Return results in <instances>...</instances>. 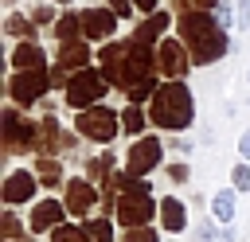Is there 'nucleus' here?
Returning <instances> with one entry per match:
<instances>
[{
	"label": "nucleus",
	"mask_w": 250,
	"mask_h": 242,
	"mask_svg": "<svg viewBox=\"0 0 250 242\" xmlns=\"http://www.w3.org/2000/svg\"><path fill=\"white\" fill-rule=\"evenodd\" d=\"M39 176L31 172V168H12L8 176H4V183H0V199H4V207H20V203H31L35 195H39Z\"/></svg>",
	"instance_id": "f8f14e48"
},
{
	"label": "nucleus",
	"mask_w": 250,
	"mask_h": 242,
	"mask_svg": "<svg viewBox=\"0 0 250 242\" xmlns=\"http://www.w3.org/2000/svg\"><path fill=\"white\" fill-rule=\"evenodd\" d=\"M59 66H66L70 74L74 70H86L90 66V43L86 39H74V43H59V55H55Z\"/></svg>",
	"instance_id": "a211bd4d"
},
{
	"label": "nucleus",
	"mask_w": 250,
	"mask_h": 242,
	"mask_svg": "<svg viewBox=\"0 0 250 242\" xmlns=\"http://www.w3.org/2000/svg\"><path fill=\"white\" fill-rule=\"evenodd\" d=\"M31 20H35L39 27H55V20H59V16H55V8H51V4H35V8H31Z\"/></svg>",
	"instance_id": "7c9ffc66"
},
{
	"label": "nucleus",
	"mask_w": 250,
	"mask_h": 242,
	"mask_svg": "<svg viewBox=\"0 0 250 242\" xmlns=\"http://www.w3.org/2000/svg\"><path fill=\"white\" fill-rule=\"evenodd\" d=\"M234 195H238L234 187H219V191L211 195L207 207H211V219H215L219 226H230V222H234Z\"/></svg>",
	"instance_id": "6ab92c4d"
},
{
	"label": "nucleus",
	"mask_w": 250,
	"mask_h": 242,
	"mask_svg": "<svg viewBox=\"0 0 250 242\" xmlns=\"http://www.w3.org/2000/svg\"><path fill=\"white\" fill-rule=\"evenodd\" d=\"M98 62H102L109 86H117V90H125V94H129L137 82H145V78L156 74V51H152V43H145V39H137V35H129L125 43H105V47L98 51Z\"/></svg>",
	"instance_id": "f257e3e1"
},
{
	"label": "nucleus",
	"mask_w": 250,
	"mask_h": 242,
	"mask_svg": "<svg viewBox=\"0 0 250 242\" xmlns=\"http://www.w3.org/2000/svg\"><path fill=\"white\" fill-rule=\"evenodd\" d=\"M160 230H168V234H184L188 230V207H184V199H176V195L160 199Z\"/></svg>",
	"instance_id": "f3484780"
},
{
	"label": "nucleus",
	"mask_w": 250,
	"mask_h": 242,
	"mask_svg": "<svg viewBox=\"0 0 250 242\" xmlns=\"http://www.w3.org/2000/svg\"><path fill=\"white\" fill-rule=\"evenodd\" d=\"M137 4V12H156V0H133Z\"/></svg>",
	"instance_id": "4c0bfd02"
},
{
	"label": "nucleus",
	"mask_w": 250,
	"mask_h": 242,
	"mask_svg": "<svg viewBox=\"0 0 250 242\" xmlns=\"http://www.w3.org/2000/svg\"><path fill=\"white\" fill-rule=\"evenodd\" d=\"M121 242H160V234H156L152 226H137V230H125Z\"/></svg>",
	"instance_id": "2f4dec72"
},
{
	"label": "nucleus",
	"mask_w": 250,
	"mask_h": 242,
	"mask_svg": "<svg viewBox=\"0 0 250 242\" xmlns=\"http://www.w3.org/2000/svg\"><path fill=\"white\" fill-rule=\"evenodd\" d=\"M55 39L59 43H74V39H82V12H62L59 20H55Z\"/></svg>",
	"instance_id": "aec40b11"
},
{
	"label": "nucleus",
	"mask_w": 250,
	"mask_h": 242,
	"mask_svg": "<svg viewBox=\"0 0 250 242\" xmlns=\"http://www.w3.org/2000/svg\"><path fill=\"white\" fill-rule=\"evenodd\" d=\"M223 0H176V12H215Z\"/></svg>",
	"instance_id": "c756f323"
},
{
	"label": "nucleus",
	"mask_w": 250,
	"mask_h": 242,
	"mask_svg": "<svg viewBox=\"0 0 250 242\" xmlns=\"http://www.w3.org/2000/svg\"><path fill=\"white\" fill-rule=\"evenodd\" d=\"M176 20H172V12H164V8H156V12H148L141 23H137V39H145V43H160L164 35H168V27H172Z\"/></svg>",
	"instance_id": "dca6fc26"
},
{
	"label": "nucleus",
	"mask_w": 250,
	"mask_h": 242,
	"mask_svg": "<svg viewBox=\"0 0 250 242\" xmlns=\"http://www.w3.org/2000/svg\"><path fill=\"white\" fill-rule=\"evenodd\" d=\"M82 226L94 242H113V222L109 219H82Z\"/></svg>",
	"instance_id": "a878e982"
},
{
	"label": "nucleus",
	"mask_w": 250,
	"mask_h": 242,
	"mask_svg": "<svg viewBox=\"0 0 250 242\" xmlns=\"http://www.w3.org/2000/svg\"><path fill=\"white\" fill-rule=\"evenodd\" d=\"M12 70H47V51L35 43V39H27V43H16L12 47Z\"/></svg>",
	"instance_id": "2eb2a0df"
},
{
	"label": "nucleus",
	"mask_w": 250,
	"mask_h": 242,
	"mask_svg": "<svg viewBox=\"0 0 250 242\" xmlns=\"http://www.w3.org/2000/svg\"><path fill=\"white\" fill-rule=\"evenodd\" d=\"M168 168V180L172 183H188V164L184 160H172V164H164Z\"/></svg>",
	"instance_id": "473e14b6"
},
{
	"label": "nucleus",
	"mask_w": 250,
	"mask_h": 242,
	"mask_svg": "<svg viewBox=\"0 0 250 242\" xmlns=\"http://www.w3.org/2000/svg\"><path fill=\"white\" fill-rule=\"evenodd\" d=\"M62 203H66V211L74 219H90L94 215V203H102V187L90 183L86 176H70L62 183Z\"/></svg>",
	"instance_id": "1a4fd4ad"
},
{
	"label": "nucleus",
	"mask_w": 250,
	"mask_h": 242,
	"mask_svg": "<svg viewBox=\"0 0 250 242\" xmlns=\"http://www.w3.org/2000/svg\"><path fill=\"white\" fill-rule=\"evenodd\" d=\"M74 133L94 141V144H113V137L121 133V113L109 109V105H90V109H78L74 117Z\"/></svg>",
	"instance_id": "423d86ee"
},
{
	"label": "nucleus",
	"mask_w": 250,
	"mask_h": 242,
	"mask_svg": "<svg viewBox=\"0 0 250 242\" xmlns=\"http://www.w3.org/2000/svg\"><path fill=\"white\" fill-rule=\"evenodd\" d=\"M51 90H55L51 86V66L47 70H12V78H8V98L16 105H35Z\"/></svg>",
	"instance_id": "0eeeda50"
},
{
	"label": "nucleus",
	"mask_w": 250,
	"mask_h": 242,
	"mask_svg": "<svg viewBox=\"0 0 250 242\" xmlns=\"http://www.w3.org/2000/svg\"><path fill=\"white\" fill-rule=\"evenodd\" d=\"M176 35L184 39L195 66H211L230 55V31L219 27L215 12H176Z\"/></svg>",
	"instance_id": "f03ea898"
},
{
	"label": "nucleus",
	"mask_w": 250,
	"mask_h": 242,
	"mask_svg": "<svg viewBox=\"0 0 250 242\" xmlns=\"http://www.w3.org/2000/svg\"><path fill=\"white\" fill-rule=\"evenodd\" d=\"M234 16H238V27L250 31V0H234Z\"/></svg>",
	"instance_id": "f704fd0d"
},
{
	"label": "nucleus",
	"mask_w": 250,
	"mask_h": 242,
	"mask_svg": "<svg viewBox=\"0 0 250 242\" xmlns=\"http://www.w3.org/2000/svg\"><path fill=\"white\" fill-rule=\"evenodd\" d=\"M195 121V94L188 90L184 78H168L160 82V90L148 101V125L152 129H168V133H184Z\"/></svg>",
	"instance_id": "7ed1b4c3"
},
{
	"label": "nucleus",
	"mask_w": 250,
	"mask_h": 242,
	"mask_svg": "<svg viewBox=\"0 0 250 242\" xmlns=\"http://www.w3.org/2000/svg\"><path fill=\"white\" fill-rule=\"evenodd\" d=\"M51 242H94V238L86 234V226L62 222V226H55V230H51Z\"/></svg>",
	"instance_id": "393cba45"
},
{
	"label": "nucleus",
	"mask_w": 250,
	"mask_h": 242,
	"mask_svg": "<svg viewBox=\"0 0 250 242\" xmlns=\"http://www.w3.org/2000/svg\"><path fill=\"white\" fill-rule=\"evenodd\" d=\"M215 20H219V27H227V31H230V27H238V16H234V4H230V0H223V4L215 8Z\"/></svg>",
	"instance_id": "c85d7f7f"
},
{
	"label": "nucleus",
	"mask_w": 250,
	"mask_h": 242,
	"mask_svg": "<svg viewBox=\"0 0 250 242\" xmlns=\"http://www.w3.org/2000/svg\"><path fill=\"white\" fill-rule=\"evenodd\" d=\"M117 12L113 8H82V39L86 43H102L117 35Z\"/></svg>",
	"instance_id": "ddd939ff"
},
{
	"label": "nucleus",
	"mask_w": 250,
	"mask_h": 242,
	"mask_svg": "<svg viewBox=\"0 0 250 242\" xmlns=\"http://www.w3.org/2000/svg\"><path fill=\"white\" fill-rule=\"evenodd\" d=\"M4 4H16V0H4Z\"/></svg>",
	"instance_id": "a19ab883"
},
{
	"label": "nucleus",
	"mask_w": 250,
	"mask_h": 242,
	"mask_svg": "<svg viewBox=\"0 0 250 242\" xmlns=\"http://www.w3.org/2000/svg\"><path fill=\"white\" fill-rule=\"evenodd\" d=\"M70 211H66V203L62 199H35L31 203V215H27V230L31 234H51L55 226H62V219H66Z\"/></svg>",
	"instance_id": "4468645a"
},
{
	"label": "nucleus",
	"mask_w": 250,
	"mask_h": 242,
	"mask_svg": "<svg viewBox=\"0 0 250 242\" xmlns=\"http://www.w3.org/2000/svg\"><path fill=\"white\" fill-rule=\"evenodd\" d=\"M109 90H113V86H109L105 70H102V66H98V70L86 66V70H74V74H70L62 98H66L70 109H90V105H102V98H105Z\"/></svg>",
	"instance_id": "20e7f679"
},
{
	"label": "nucleus",
	"mask_w": 250,
	"mask_h": 242,
	"mask_svg": "<svg viewBox=\"0 0 250 242\" xmlns=\"http://www.w3.org/2000/svg\"><path fill=\"white\" fill-rule=\"evenodd\" d=\"M191 70V55L184 47L180 35H164L156 43V74H168V78H184Z\"/></svg>",
	"instance_id": "9d476101"
},
{
	"label": "nucleus",
	"mask_w": 250,
	"mask_h": 242,
	"mask_svg": "<svg viewBox=\"0 0 250 242\" xmlns=\"http://www.w3.org/2000/svg\"><path fill=\"white\" fill-rule=\"evenodd\" d=\"M145 125H148V109H145V105H125V109H121V129H125V137H145Z\"/></svg>",
	"instance_id": "4be33fe9"
},
{
	"label": "nucleus",
	"mask_w": 250,
	"mask_h": 242,
	"mask_svg": "<svg viewBox=\"0 0 250 242\" xmlns=\"http://www.w3.org/2000/svg\"><path fill=\"white\" fill-rule=\"evenodd\" d=\"M238 156L250 160V129H242V137H238Z\"/></svg>",
	"instance_id": "c9c22d12"
},
{
	"label": "nucleus",
	"mask_w": 250,
	"mask_h": 242,
	"mask_svg": "<svg viewBox=\"0 0 250 242\" xmlns=\"http://www.w3.org/2000/svg\"><path fill=\"white\" fill-rule=\"evenodd\" d=\"M0 125H4V156L35 152V144H39V121L23 117V113H20V105H4Z\"/></svg>",
	"instance_id": "39448f33"
},
{
	"label": "nucleus",
	"mask_w": 250,
	"mask_h": 242,
	"mask_svg": "<svg viewBox=\"0 0 250 242\" xmlns=\"http://www.w3.org/2000/svg\"><path fill=\"white\" fill-rule=\"evenodd\" d=\"M160 164H164V141L160 137H137L125 152V172L129 176H148Z\"/></svg>",
	"instance_id": "6e6552de"
},
{
	"label": "nucleus",
	"mask_w": 250,
	"mask_h": 242,
	"mask_svg": "<svg viewBox=\"0 0 250 242\" xmlns=\"http://www.w3.org/2000/svg\"><path fill=\"white\" fill-rule=\"evenodd\" d=\"M78 148V137L70 129L59 125L55 113H47L39 121V144H35V156H59V152H74Z\"/></svg>",
	"instance_id": "9b49d317"
},
{
	"label": "nucleus",
	"mask_w": 250,
	"mask_h": 242,
	"mask_svg": "<svg viewBox=\"0 0 250 242\" xmlns=\"http://www.w3.org/2000/svg\"><path fill=\"white\" fill-rule=\"evenodd\" d=\"M172 148H180V152H191V141H188V137H172Z\"/></svg>",
	"instance_id": "e433bc0d"
},
{
	"label": "nucleus",
	"mask_w": 250,
	"mask_h": 242,
	"mask_svg": "<svg viewBox=\"0 0 250 242\" xmlns=\"http://www.w3.org/2000/svg\"><path fill=\"white\" fill-rule=\"evenodd\" d=\"M0 234H4V242H35L31 230L23 234V222H20L16 207H4V215H0Z\"/></svg>",
	"instance_id": "412c9836"
},
{
	"label": "nucleus",
	"mask_w": 250,
	"mask_h": 242,
	"mask_svg": "<svg viewBox=\"0 0 250 242\" xmlns=\"http://www.w3.org/2000/svg\"><path fill=\"white\" fill-rule=\"evenodd\" d=\"M191 242H219V222L215 219H199L191 226Z\"/></svg>",
	"instance_id": "bb28decb"
},
{
	"label": "nucleus",
	"mask_w": 250,
	"mask_h": 242,
	"mask_svg": "<svg viewBox=\"0 0 250 242\" xmlns=\"http://www.w3.org/2000/svg\"><path fill=\"white\" fill-rule=\"evenodd\" d=\"M35 176H39L43 187H59V183H62V164H59L55 156H39V160H35Z\"/></svg>",
	"instance_id": "b1692460"
},
{
	"label": "nucleus",
	"mask_w": 250,
	"mask_h": 242,
	"mask_svg": "<svg viewBox=\"0 0 250 242\" xmlns=\"http://www.w3.org/2000/svg\"><path fill=\"white\" fill-rule=\"evenodd\" d=\"M219 242H234V226H223L219 230Z\"/></svg>",
	"instance_id": "58836bf2"
},
{
	"label": "nucleus",
	"mask_w": 250,
	"mask_h": 242,
	"mask_svg": "<svg viewBox=\"0 0 250 242\" xmlns=\"http://www.w3.org/2000/svg\"><path fill=\"white\" fill-rule=\"evenodd\" d=\"M246 82H250V70H246Z\"/></svg>",
	"instance_id": "79ce46f5"
},
{
	"label": "nucleus",
	"mask_w": 250,
	"mask_h": 242,
	"mask_svg": "<svg viewBox=\"0 0 250 242\" xmlns=\"http://www.w3.org/2000/svg\"><path fill=\"white\" fill-rule=\"evenodd\" d=\"M105 8H113L121 20H129V16H137V4L133 0H105Z\"/></svg>",
	"instance_id": "72a5a7b5"
},
{
	"label": "nucleus",
	"mask_w": 250,
	"mask_h": 242,
	"mask_svg": "<svg viewBox=\"0 0 250 242\" xmlns=\"http://www.w3.org/2000/svg\"><path fill=\"white\" fill-rule=\"evenodd\" d=\"M35 27H39V23H35L31 16H20V12H12V16L4 20V31H8L12 39H23V43L35 39Z\"/></svg>",
	"instance_id": "5701e85b"
},
{
	"label": "nucleus",
	"mask_w": 250,
	"mask_h": 242,
	"mask_svg": "<svg viewBox=\"0 0 250 242\" xmlns=\"http://www.w3.org/2000/svg\"><path fill=\"white\" fill-rule=\"evenodd\" d=\"M55 4H70V0H55Z\"/></svg>",
	"instance_id": "ea45409f"
},
{
	"label": "nucleus",
	"mask_w": 250,
	"mask_h": 242,
	"mask_svg": "<svg viewBox=\"0 0 250 242\" xmlns=\"http://www.w3.org/2000/svg\"><path fill=\"white\" fill-rule=\"evenodd\" d=\"M230 187L234 191H250V160H238L230 168Z\"/></svg>",
	"instance_id": "cd10ccee"
}]
</instances>
